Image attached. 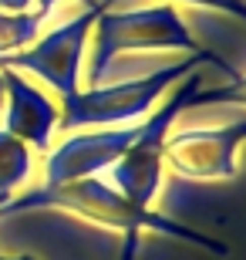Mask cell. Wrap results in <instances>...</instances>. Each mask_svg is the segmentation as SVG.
I'll return each instance as SVG.
<instances>
[{
    "label": "cell",
    "instance_id": "277c9868",
    "mask_svg": "<svg viewBox=\"0 0 246 260\" xmlns=\"http://www.w3.org/2000/svg\"><path fill=\"white\" fill-rule=\"evenodd\" d=\"M202 88V75L189 71L179 85L169 88V102L165 105H155L142 122H135V139L132 145L122 152V159L115 166L104 169V179L125 196V200L138 203V206H152L159 200L162 189V173H165V159H162V149H165V139H169L172 125L179 122V115L192 105L196 91Z\"/></svg>",
    "mask_w": 246,
    "mask_h": 260
},
{
    "label": "cell",
    "instance_id": "52a82bcc",
    "mask_svg": "<svg viewBox=\"0 0 246 260\" xmlns=\"http://www.w3.org/2000/svg\"><path fill=\"white\" fill-rule=\"evenodd\" d=\"M67 135L71 139H64L61 145H51L44 155V183H71V179H85V176H101L132 145L135 125L81 128V132Z\"/></svg>",
    "mask_w": 246,
    "mask_h": 260
},
{
    "label": "cell",
    "instance_id": "9c48e42d",
    "mask_svg": "<svg viewBox=\"0 0 246 260\" xmlns=\"http://www.w3.org/2000/svg\"><path fill=\"white\" fill-rule=\"evenodd\" d=\"M30 169H34V149L7 128H0V206L20 193V186L30 179Z\"/></svg>",
    "mask_w": 246,
    "mask_h": 260
},
{
    "label": "cell",
    "instance_id": "6da1fadb",
    "mask_svg": "<svg viewBox=\"0 0 246 260\" xmlns=\"http://www.w3.org/2000/svg\"><path fill=\"white\" fill-rule=\"evenodd\" d=\"M30 210H61L85 223L122 233V240H125L122 260H135L138 240H142L145 230L192 243V247H202V250L216 253V257L229 253V243L216 240V237H209L202 230H192V226L172 220L165 213H155L152 206H138V203L125 200L104 176H85V179H71V183H41L38 189H20L17 196H10L0 206V216H17V213H30Z\"/></svg>",
    "mask_w": 246,
    "mask_h": 260
},
{
    "label": "cell",
    "instance_id": "8992f818",
    "mask_svg": "<svg viewBox=\"0 0 246 260\" xmlns=\"http://www.w3.org/2000/svg\"><path fill=\"white\" fill-rule=\"evenodd\" d=\"M246 142V118L213 128L169 132L162 159L175 176L192 183H223L236 176V152Z\"/></svg>",
    "mask_w": 246,
    "mask_h": 260
},
{
    "label": "cell",
    "instance_id": "8fae6325",
    "mask_svg": "<svg viewBox=\"0 0 246 260\" xmlns=\"http://www.w3.org/2000/svg\"><path fill=\"white\" fill-rule=\"evenodd\" d=\"M206 105H243L246 108V75L229 78L226 85H213V88H199L189 108H206Z\"/></svg>",
    "mask_w": 246,
    "mask_h": 260
},
{
    "label": "cell",
    "instance_id": "3957f363",
    "mask_svg": "<svg viewBox=\"0 0 246 260\" xmlns=\"http://www.w3.org/2000/svg\"><path fill=\"white\" fill-rule=\"evenodd\" d=\"M128 51H186L206 54L209 48L196 44L182 14L172 4L135 10H101L95 20V54L88 68V85H104L115 78V61Z\"/></svg>",
    "mask_w": 246,
    "mask_h": 260
},
{
    "label": "cell",
    "instance_id": "4fadbf2b",
    "mask_svg": "<svg viewBox=\"0 0 246 260\" xmlns=\"http://www.w3.org/2000/svg\"><path fill=\"white\" fill-rule=\"evenodd\" d=\"M57 4H64V0H38V10L44 14V17H51ZM78 4H85V7H98V0H78Z\"/></svg>",
    "mask_w": 246,
    "mask_h": 260
},
{
    "label": "cell",
    "instance_id": "2e32d148",
    "mask_svg": "<svg viewBox=\"0 0 246 260\" xmlns=\"http://www.w3.org/2000/svg\"><path fill=\"white\" fill-rule=\"evenodd\" d=\"M0 105H4V78H0Z\"/></svg>",
    "mask_w": 246,
    "mask_h": 260
},
{
    "label": "cell",
    "instance_id": "9a60e30c",
    "mask_svg": "<svg viewBox=\"0 0 246 260\" xmlns=\"http://www.w3.org/2000/svg\"><path fill=\"white\" fill-rule=\"evenodd\" d=\"M0 260H38V257H34V253H17V257H4V253H0Z\"/></svg>",
    "mask_w": 246,
    "mask_h": 260
},
{
    "label": "cell",
    "instance_id": "7a4b0ae2",
    "mask_svg": "<svg viewBox=\"0 0 246 260\" xmlns=\"http://www.w3.org/2000/svg\"><path fill=\"white\" fill-rule=\"evenodd\" d=\"M202 64L219 68L226 78H236L239 71L219 58L216 51L206 54H186L182 61L152 71V75H135L125 81H104V85H88L85 91L61 98L57 105V128L61 132H81V128H118V125H135L169 95L172 85Z\"/></svg>",
    "mask_w": 246,
    "mask_h": 260
},
{
    "label": "cell",
    "instance_id": "5b68a950",
    "mask_svg": "<svg viewBox=\"0 0 246 260\" xmlns=\"http://www.w3.org/2000/svg\"><path fill=\"white\" fill-rule=\"evenodd\" d=\"M101 7H85L81 14L67 20L64 27L57 24L44 38L27 44L17 54H0V68H14V71H27V75L48 81L61 98L81 91V61H85V44L88 34L95 27Z\"/></svg>",
    "mask_w": 246,
    "mask_h": 260
},
{
    "label": "cell",
    "instance_id": "30bf717a",
    "mask_svg": "<svg viewBox=\"0 0 246 260\" xmlns=\"http://www.w3.org/2000/svg\"><path fill=\"white\" fill-rule=\"evenodd\" d=\"M44 24H48V17L41 10H24V14L0 10V54H17L27 44H34Z\"/></svg>",
    "mask_w": 246,
    "mask_h": 260
},
{
    "label": "cell",
    "instance_id": "5bb4252c",
    "mask_svg": "<svg viewBox=\"0 0 246 260\" xmlns=\"http://www.w3.org/2000/svg\"><path fill=\"white\" fill-rule=\"evenodd\" d=\"M30 7H34V0H0V10H7V14H24Z\"/></svg>",
    "mask_w": 246,
    "mask_h": 260
},
{
    "label": "cell",
    "instance_id": "ba28073f",
    "mask_svg": "<svg viewBox=\"0 0 246 260\" xmlns=\"http://www.w3.org/2000/svg\"><path fill=\"white\" fill-rule=\"evenodd\" d=\"M0 78H4V105H0L4 125L0 128L27 142L34 152L48 155L57 132V105L14 68H0Z\"/></svg>",
    "mask_w": 246,
    "mask_h": 260
},
{
    "label": "cell",
    "instance_id": "7c38bea8",
    "mask_svg": "<svg viewBox=\"0 0 246 260\" xmlns=\"http://www.w3.org/2000/svg\"><path fill=\"white\" fill-rule=\"evenodd\" d=\"M115 0H98L101 10H112ZM182 4H192V7H209V10H223V14H233V17L246 20V0H182Z\"/></svg>",
    "mask_w": 246,
    "mask_h": 260
}]
</instances>
